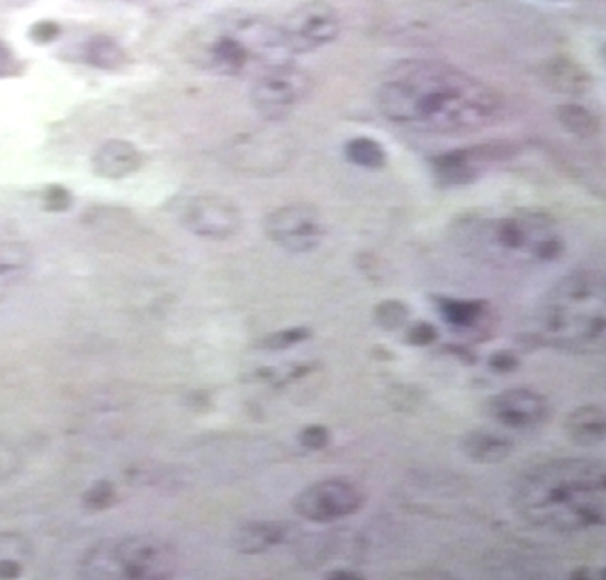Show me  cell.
<instances>
[{
    "label": "cell",
    "mask_w": 606,
    "mask_h": 580,
    "mask_svg": "<svg viewBox=\"0 0 606 580\" xmlns=\"http://www.w3.org/2000/svg\"><path fill=\"white\" fill-rule=\"evenodd\" d=\"M377 105L391 123L435 135L484 131L502 112L500 94L487 82L437 60H409L388 69Z\"/></svg>",
    "instance_id": "obj_1"
},
{
    "label": "cell",
    "mask_w": 606,
    "mask_h": 580,
    "mask_svg": "<svg viewBox=\"0 0 606 580\" xmlns=\"http://www.w3.org/2000/svg\"><path fill=\"white\" fill-rule=\"evenodd\" d=\"M513 508L534 528L584 532L606 521V469L593 458H554L518 480Z\"/></svg>",
    "instance_id": "obj_2"
},
{
    "label": "cell",
    "mask_w": 606,
    "mask_h": 580,
    "mask_svg": "<svg viewBox=\"0 0 606 580\" xmlns=\"http://www.w3.org/2000/svg\"><path fill=\"white\" fill-rule=\"evenodd\" d=\"M189 58L213 73L259 75L291 62L280 23L248 12H228L202 23L189 37Z\"/></svg>",
    "instance_id": "obj_3"
},
{
    "label": "cell",
    "mask_w": 606,
    "mask_h": 580,
    "mask_svg": "<svg viewBox=\"0 0 606 580\" xmlns=\"http://www.w3.org/2000/svg\"><path fill=\"white\" fill-rule=\"evenodd\" d=\"M541 333L558 349H599L606 335L604 276L593 269H577L561 278L541 305Z\"/></svg>",
    "instance_id": "obj_4"
},
{
    "label": "cell",
    "mask_w": 606,
    "mask_h": 580,
    "mask_svg": "<svg viewBox=\"0 0 606 580\" xmlns=\"http://www.w3.org/2000/svg\"><path fill=\"white\" fill-rule=\"evenodd\" d=\"M461 239L472 253L509 267H536L558 260L564 239L552 217L539 210H513L470 221Z\"/></svg>",
    "instance_id": "obj_5"
},
{
    "label": "cell",
    "mask_w": 606,
    "mask_h": 580,
    "mask_svg": "<svg viewBox=\"0 0 606 580\" xmlns=\"http://www.w3.org/2000/svg\"><path fill=\"white\" fill-rule=\"evenodd\" d=\"M180 556L153 535L109 537L86 549L77 576L86 580H168L178 573Z\"/></svg>",
    "instance_id": "obj_6"
},
{
    "label": "cell",
    "mask_w": 606,
    "mask_h": 580,
    "mask_svg": "<svg viewBox=\"0 0 606 580\" xmlns=\"http://www.w3.org/2000/svg\"><path fill=\"white\" fill-rule=\"evenodd\" d=\"M312 85L314 82L307 71L286 62L252 77L250 101L264 118L282 121L312 94Z\"/></svg>",
    "instance_id": "obj_7"
},
{
    "label": "cell",
    "mask_w": 606,
    "mask_h": 580,
    "mask_svg": "<svg viewBox=\"0 0 606 580\" xmlns=\"http://www.w3.org/2000/svg\"><path fill=\"white\" fill-rule=\"evenodd\" d=\"M291 55L325 49L341 34V14L327 0H305L280 21Z\"/></svg>",
    "instance_id": "obj_8"
},
{
    "label": "cell",
    "mask_w": 606,
    "mask_h": 580,
    "mask_svg": "<svg viewBox=\"0 0 606 580\" xmlns=\"http://www.w3.org/2000/svg\"><path fill=\"white\" fill-rule=\"evenodd\" d=\"M364 501V489L357 483L348 478H325L297 491L293 510L305 521L332 524L357 515Z\"/></svg>",
    "instance_id": "obj_9"
},
{
    "label": "cell",
    "mask_w": 606,
    "mask_h": 580,
    "mask_svg": "<svg viewBox=\"0 0 606 580\" xmlns=\"http://www.w3.org/2000/svg\"><path fill=\"white\" fill-rule=\"evenodd\" d=\"M264 230L273 244L295 256L316 251L325 235L323 217L310 203H289L278 207L267 217Z\"/></svg>",
    "instance_id": "obj_10"
},
{
    "label": "cell",
    "mask_w": 606,
    "mask_h": 580,
    "mask_svg": "<svg viewBox=\"0 0 606 580\" xmlns=\"http://www.w3.org/2000/svg\"><path fill=\"white\" fill-rule=\"evenodd\" d=\"M180 224L202 239H230L241 230L243 217L228 196L198 194L182 205Z\"/></svg>",
    "instance_id": "obj_11"
},
{
    "label": "cell",
    "mask_w": 606,
    "mask_h": 580,
    "mask_svg": "<svg viewBox=\"0 0 606 580\" xmlns=\"http://www.w3.org/2000/svg\"><path fill=\"white\" fill-rule=\"evenodd\" d=\"M489 412L506 428L530 431L547 420L550 403L534 390L513 387L495 394L489 403Z\"/></svg>",
    "instance_id": "obj_12"
},
{
    "label": "cell",
    "mask_w": 606,
    "mask_h": 580,
    "mask_svg": "<svg viewBox=\"0 0 606 580\" xmlns=\"http://www.w3.org/2000/svg\"><path fill=\"white\" fill-rule=\"evenodd\" d=\"M144 155L142 151L125 139L103 142L92 155V169L98 178L123 180L142 169Z\"/></svg>",
    "instance_id": "obj_13"
},
{
    "label": "cell",
    "mask_w": 606,
    "mask_h": 580,
    "mask_svg": "<svg viewBox=\"0 0 606 580\" xmlns=\"http://www.w3.org/2000/svg\"><path fill=\"white\" fill-rule=\"evenodd\" d=\"M291 524L284 521H250L237 530L234 545L241 553L257 556L282 547L291 537Z\"/></svg>",
    "instance_id": "obj_14"
},
{
    "label": "cell",
    "mask_w": 606,
    "mask_h": 580,
    "mask_svg": "<svg viewBox=\"0 0 606 580\" xmlns=\"http://www.w3.org/2000/svg\"><path fill=\"white\" fill-rule=\"evenodd\" d=\"M566 435L582 448L604 444L606 437V412L599 405H582L566 417Z\"/></svg>",
    "instance_id": "obj_15"
},
{
    "label": "cell",
    "mask_w": 606,
    "mask_h": 580,
    "mask_svg": "<svg viewBox=\"0 0 606 580\" xmlns=\"http://www.w3.org/2000/svg\"><path fill=\"white\" fill-rule=\"evenodd\" d=\"M498 153H489V148L482 151H454L448 155H441L435 159V172L443 183L459 185L468 183L478 176V164L484 159H495Z\"/></svg>",
    "instance_id": "obj_16"
},
{
    "label": "cell",
    "mask_w": 606,
    "mask_h": 580,
    "mask_svg": "<svg viewBox=\"0 0 606 580\" xmlns=\"http://www.w3.org/2000/svg\"><path fill=\"white\" fill-rule=\"evenodd\" d=\"M34 560V547L21 532H0V580H12L25 573Z\"/></svg>",
    "instance_id": "obj_17"
},
{
    "label": "cell",
    "mask_w": 606,
    "mask_h": 580,
    "mask_svg": "<svg viewBox=\"0 0 606 580\" xmlns=\"http://www.w3.org/2000/svg\"><path fill=\"white\" fill-rule=\"evenodd\" d=\"M32 269L30 246L21 241L0 244V297L21 284Z\"/></svg>",
    "instance_id": "obj_18"
},
{
    "label": "cell",
    "mask_w": 606,
    "mask_h": 580,
    "mask_svg": "<svg viewBox=\"0 0 606 580\" xmlns=\"http://www.w3.org/2000/svg\"><path fill=\"white\" fill-rule=\"evenodd\" d=\"M461 450L466 453V458L472 463H482V465H495V463H504L511 450H513V442L495 435V433H468L461 439Z\"/></svg>",
    "instance_id": "obj_19"
},
{
    "label": "cell",
    "mask_w": 606,
    "mask_h": 580,
    "mask_svg": "<svg viewBox=\"0 0 606 580\" xmlns=\"http://www.w3.org/2000/svg\"><path fill=\"white\" fill-rule=\"evenodd\" d=\"M80 58L86 64H92L103 71H118L127 62V53L116 44L114 39H109L105 34L86 39L80 49Z\"/></svg>",
    "instance_id": "obj_20"
},
{
    "label": "cell",
    "mask_w": 606,
    "mask_h": 580,
    "mask_svg": "<svg viewBox=\"0 0 606 580\" xmlns=\"http://www.w3.org/2000/svg\"><path fill=\"white\" fill-rule=\"evenodd\" d=\"M545 80H547L550 87H554L561 94H579L588 85L586 71L577 62L566 60V58L554 60V62L547 64Z\"/></svg>",
    "instance_id": "obj_21"
},
{
    "label": "cell",
    "mask_w": 606,
    "mask_h": 580,
    "mask_svg": "<svg viewBox=\"0 0 606 580\" xmlns=\"http://www.w3.org/2000/svg\"><path fill=\"white\" fill-rule=\"evenodd\" d=\"M345 157L362 169H382L386 164V153L379 142L370 137H355L345 144Z\"/></svg>",
    "instance_id": "obj_22"
},
{
    "label": "cell",
    "mask_w": 606,
    "mask_h": 580,
    "mask_svg": "<svg viewBox=\"0 0 606 580\" xmlns=\"http://www.w3.org/2000/svg\"><path fill=\"white\" fill-rule=\"evenodd\" d=\"M558 121L566 131L579 135V137H591L599 131V121L593 112L579 105H564L558 107Z\"/></svg>",
    "instance_id": "obj_23"
},
{
    "label": "cell",
    "mask_w": 606,
    "mask_h": 580,
    "mask_svg": "<svg viewBox=\"0 0 606 580\" xmlns=\"http://www.w3.org/2000/svg\"><path fill=\"white\" fill-rule=\"evenodd\" d=\"M484 305L480 301H457V299H443L441 301V314L448 323L457 328H470L478 323L484 314Z\"/></svg>",
    "instance_id": "obj_24"
},
{
    "label": "cell",
    "mask_w": 606,
    "mask_h": 580,
    "mask_svg": "<svg viewBox=\"0 0 606 580\" xmlns=\"http://www.w3.org/2000/svg\"><path fill=\"white\" fill-rule=\"evenodd\" d=\"M407 319H409V308L400 301H384L375 308V321L386 330L403 328Z\"/></svg>",
    "instance_id": "obj_25"
},
{
    "label": "cell",
    "mask_w": 606,
    "mask_h": 580,
    "mask_svg": "<svg viewBox=\"0 0 606 580\" xmlns=\"http://www.w3.org/2000/svg\"><path fill=\"white\" fill-rule=\"evenodd\" d=\"M312 338V333H310V328H286V330H280V333H273V335H269L267 340H264V346L267 349H273V351H278V349H291V346H295V344H300V342H305V340H310Z\"/></svg>",
    "instance_id": "obj_26"
},
{
    "label": "cell",
    "mask_w": 606,
    "mask_h": 580,
    "mask_svg": "<svg viewBox=\"0 0 606 580\" xmlns=\"http://www.w3.org/2000/svg\"><path fill=\"white\" fill-rule=\"evenodd\" d=\"M112 501H114V487L105 480L96 483L90 491L84 494V504L92 510H105L107 506H112Z\"/></svg>",
    "instance_id": "obj_27"
},
{
    "label": "cell",
    "mask_w": 606,
    "mask_h": 580,
    "mask_svg": "<svg viewBox=\"0 0 606 580\" xmlns=\"http://www.w3.org/2000/svg\"><path fill=\"white\" fill-rule=\"evenodd\" d=\"M297 439H300L302 446L310 448V450H321V448H325L330 444V431L325 426L314 424V426L302 428L300 435H297Z\"/></svg>",
    "instance_id": "obj_28"
},
{
    "label": "cell",
    "mask_w": 606,
    "mask_h": 580,
    "mask_svg": "<svg viewBox=\"0 0 606 580\" xmlns=\"http://www.w3.org/2000/svg\"><path fill=\"white\" fill-rule=\"evenodd\" d=\"M435 340H437V330L429 323H418L411 328V333H409V342H414L416 346H427Z\"/></svg>",
    "instance_id": "obj_29"
},
{
    "label": "cell",
    "mask_w": 606,
    "mask_h": 580,
    "mask_svg": "<svg viewBox=\"0 0 606 580\" xmlns=\"http://www.w3.org/2000/svg\"><path fill=\"white\" fill-rule=\"evenodd\" d=\"M17 71H19V64L12 51L6 44H0V75H14Z\"/></svg>",
    "instance_id": "obj_30"
},
{
    "label": "cell",
    "mask_w": 606,
    "mask_h": 580,
    "mask_svg": "<svg viewBox=\"0 0 606 580\" xmlns=\"http://www.w3.org/2000/svg\"><path fill=\"white\" fill-rule=\"evenodd\" d=\"M491 362H493V369L498 371H513L518 366V360L511 358L509 353H498Z\"/></svg>",
    "instance_id": "obj_31"
},
{
    "label": "cell",
    "mask_w": 606,
    "mask_h": 580,
    "mask_svg": "<svg viewBox=\"0 0 606 580\" xmlns=\"http://www.w3.org/2000/svg\"><path fill=\"white\" fill-rule=\"evenodd\" d=\"M327 578L330 580H359L364 576L357 573V571H353V569H334V571L327 573Z\"/></svg>",
    "instance_id": "obj_32"
},
{
    "label": "cell",
    "mask_w": 606,
    "mask_h": 580,
    "mask_svg": "<svg viewBox=\"0 0 606 580\" xmlns=\"http://www.w3.org/2000/svg\"><path fill=\"white\" fill-rule=\"evenodd\" d=\"M571 578H599V573H591V569H582V571L571 573Z\"/></svg>",
    "instance_id": "obj_33"
}]
</instances>
